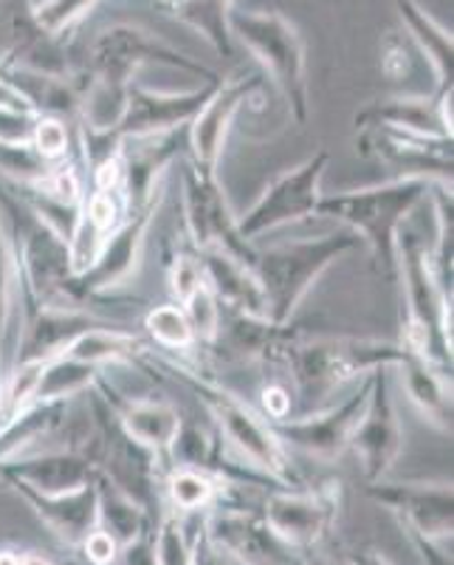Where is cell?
I'll return each instance as SVG.
<instances>
[{"instance_id": "obj_5", "label": "cell", "mask_w": 454, "mask_h": 565, "mask_svg": "<svg viewBox=\"0 0 454 565\" xmlns=\"http://www.w3.org/2000/svg\"><path fill=\"white\" fill-rule=\"evenodd\" d=\"M396 275L403 289V348L452 373V291L443 289L429 244L418 232H398Z\"/></svg>"}, {"instance_id": "obj_32", "label": "cell", "mask_w": 454, "mask_h": 565, "mask_svg": "<svg viewBox=\"0 0 454 565\" xmlns=\"http://www.w3.org/2000/svg\"><path fill=\"white\" fill-rule=\"evenodd\" d=\"M102 371L105 367L85 365V362L71 360V356H54L40 371L34 398L37 402H71V398L83 396Z\"/></svg>"}, {"instance_id": "obj_40", "label": "cell", "mask_w": 454, "mask_h": 565, "mask_svg": "<svg viewBox=\"0 0 454 565\" xmlns=\"http://www.w3.org/2000/svg\"><path fill=\"white\" fill-rule=\"evenodd\" d=\"M262 416L269 422H280V418L291 416V393L282 385H266L262 387Z\"/></svg>"}, {"instance_id": "obj_15", "label": "cell", "mask_w": 454, "mask_h": 565, "mask_svg": "<svg viewBox=\"0 0 454 565\" xmlns=\"http://www.w3.org/2000/svg\"><path fill=\"white\" fill-rule=\"evenodd\" d=\"M206 537L231 565H296L300 559V552L285 546L260 512L229 501L206 514Z\"/></svg>"}, {"instance_id": "obj_12", "label": "cell", "mask_w": 454, "mask_h": 565, "mask_svg": "<svg viewBox=\"0 0 454 565\" xmlns=\"http://www.w3.org/2000/svg\"><path fill=\"white\" fill-rule=\"evenodd\" d=\"M365 494L401 523L410 540L448 543L454 532L452 481H372Z\"/></svg>"}, {"instance_id": "obj_26", "label": "cell", "mask_w": 454, "mask_h": 565, "mask_svg": "<svg viewBox=\"0 0 454 565\" xmlns=\"http://www.w3.org/2000/svg\"><path fill=\"white\" fill-rule=\"evenodd\" d=\"M398 9V18L403 20V26L415 40L423 57L429 60L432 71H435V94L441 90H452L454 85V40L446 26H441L426 9L421 7V0H392Z\"/></svg>"}, {"instance_id": "obj_34", "label": "cell", "mask_w": 454, "mask_h": 565, "mask_svg": "<svg viewBox=\"0 0 454 565\" xmlns=\"http://www.w3.org/2000/svg\"><path fill=\"white\" fill-rule=\"evenodd\" d=\"M97 7L99 0H34V20L45 34L68 43L71 34Z\"/></svg>"}, {"instance_id": "obj_46", "label": "cell", "mask_w": 454, "mask_h": 565, "mask_svg": "<svg viewBox=\"0 0 454 565\" xmlns=\"http://www.w3.org/2000/svg\"><path fill=\"white\" fill-rule=\"evenodd\" d=\"M0 385H3V376H0Z\"/></svg>"}, {"instance_id": "obj_18", "label": "cell", "mask_w": 454, "mask_h": 565, "mask_svg": "<svg viewBox=\"0 0 454 565\" xmlns=\"http://www.w3.org/2000/svg\"><path fill=\"white\" fill-rule=\"evenodd\" d=\"M358 153L372 156L410 179L452 190V139H421L396 130H358Z\"/></svg>"}, {"instance_id": "obj_38", "label": "cell", "mask_w": 454, "mask_h": 565, "mask_svg": "<svg viewBox=\"0 0 454 565\" xmlns=\"http://www.w3.org/2000/svg\"><path fill=\"white\" fill-rule=\"evenodd\" d=\"M119 548H122V546H119V543H116V540L110 537L105 529L94 526L88 532V537L83 540V546H79L77 552L83 554L85 563H88V565H114Z\"/></svg>"}, {"instance_id": "obj_14", "label": "cell", "mask_w": 454, "mask_h": 565, "mask_svg": "<svg viewBox=\"0 0 454 565\" xmlns=\"http://www.w3.org/2000/svg\"><path fill=\"white\" fill-rule=\"evenodd\" d=\"M390 373L392 367H378L370 373L367 407L350 438V450L361 461L367 483L387 478L403 450V424L392 396Z\"/></svg>"}, {"instance_id": "obj_28", "label": "cell", "mask_w": 454, "mask_h": 565, "mask_svg": "<svg viewBox=\"0 0 454 565\" xmlns=\"http://www.w3.org/2000/svg\"><path fill=\"white\" fill-rule=\"evenodd\" d=\"M20 306H23V289H20V269L14 241L0 212V376L14 365L20 331Z\"/></svg>"}, {"instance_id": "obj_3", "label": "cell", "mask_w": 454, "mask_h": 565, "mask_svg": "<svg viewBox=\"0 0 454 565\" xmlns=\"http://www.w3.org/2000/svg\"><path fill=\"white\" fill-rule=\"evenodd\" d=\"M401 356V340L350 334L307 337L294 331V337L282 348L277 365L289 371L296 396L311 413L327 407V398L347 382L365 380L378 367H396Z\"/></svg>"}, {"instance_id": "obj_30", "label": "cell", "mask_w": 454, "mask_h": 565, "mask_svg": "<svg viewBox=\"0 0 454 565\" xmlns=\"http://www.w3.org/2000/svg\"><path fill=\"white\" fill-rule=\"evenodd\" d=\"M159 7L164 9L166 18L204 34L206 43L220 57H231L235 40H231L229 14L235 9V0H159Z\"/></svg>"}, {"instance_id": "obj_41", "label": "cell", "mask_w": 454, "mask_h": 565, "mask_svg": "<svg viewBox=\"0 0 454 565\" xmlns=\"http://www.w3.org/2000/svg\"><path fill=\"white\" fill-rule=\"evenodd\" d=\"M0 108H18V110H29V105L20 99L18 90L12 88V85L7 83V77H3V68H0ZM34 114V110H32Z\"/></svg>"}, {"instance_id": "obj_19", "label": "cell", "mask_w": 454, "mask_h": 565, "mask_svg": "<svg viewBox=\"0 0 454 565\" xmlns=\"http://www.w3.org/2000/svg\"><path fill=\"white\" fill-rule=\"evenodd\" d=\"M260 85L262 79L257 77L226 79L206 99L204 108L193 116V122L186 125V148H190V161L195 168L218 173L231 122L237 119L240 108L249 103L251 94L260 90Z\"/></svg>"}, {"instance_id": "obj_17", "label": "cell", "mask_w": 454, "mask_h": 565, "mask_svg": "<svg viewBox=\"0 0 454 565\" xmlns=\"http://www.w3.org/2000/svg\"><path fill=\"white\" fill-rule=\"evenodd\" d=\"M90 387L105 398V405L110 407L125 436L133 438L136 444H141L153 456L164 458L166 467H170V450H173L175 438H179L181 427H184L179 407L173 402H166V398L128 396V393L119 391L110 382L105 371L99 373Z\"/></svg>"}, {"instance_id": "obj_25", "label": "cell", "mask_w": 454, "mask_h": 565, "mask_svg": "<svg viewBox=\"0 0 454 565\" xmlns=\"http://www.w3.org/2000/svg\"><path fill=\"white\" fill-rule=\"evenodd\" d=\"M195 255H198L212 295L218 297L220 309L266 317V300H262L260 282H257L251 266L215 249L195 252Z\"/></svg>"}, {"instance_id": "obj_9", "label": "cell", "mask_w": 454, "mask_h": 565, "mask_svg": "<svg viewBox=\"0 0 454 565\" xmlns=\"http://www.w3.org/2000/svg\"><path fill=\"white\" fill-rule=\"evenodd\" d=\"M331 164V153L327 150H316L314 156H307L302 164L285 170L277 175L271 184L260 193V199L237 215V230L246 241H255L260 235L280 226L300 224V221L316 218L322 201V179Z\"/></svg>"}, {"instance_id": "obj_45", "label": "cell", "mask_w": 454, "mask_h": 565, "mask_svg": "<svg viewBox=\"0 0 454 565\" xmlns=\"http://www.w3.org/2000/svg\"><path fill=\"white\" fill-rule=\"evenodd\" d=\"M0 565H20V552H14V548H0Z\"/></svg>"}, {"instance_id": "obj_44", "label": "cell", "mask_w": 454, "mask_h": 565, "mask_svg": "<svg viewBox=\"0 0 454 565\" xmlns=\"http://www.w3.org/2000/svg\"><path fill=\"white\" fill-rule=\"evenodd\" d=\"M20 565H54V563L40 552H20Z\"/></svg>"}, {"instance_id": "obj_42", "label": "cell", "mask_w": 454, "mask_h": 565, "mask_svg": "<svg viewBox=\"0 0 454 565\" xmlns=\"http://www.w3.org/2000/svg\"><path fill=\"white\" fill-rule=\"evenodd\" d=\"M320 548L302 552L300 559H296V565H353L350 557H347V559H333V557H327V554H322Z\"/></svg>"}, {"instance_id": "obj_43", "label": "cell", "mask_w": 454, "mask_h": 565, "mask_svg": "<svg viewBox=\"0 0 454 565\" xmlns=\"http://www.w3.org/2000/svg\"><path fill=\"white\" fill-rule=\"evenodd\" d=\"M350 563L353 565H392L381 552H361L356 554V557H350Z\"/></svg>"}, {"instance_id": "obj_36", "label": "cell", "mask_w": 454, "mask_h": 565, "mask_svg": "<svg viewBox=\"0 0 454 565\" xmlns=\"http://www.w3.org/2000/svg\"><path fill=\"white\" fill-rule=\"evenodd\" d=\"M181 309L186 311V317H190V322H193V331L195 337H198V348H204L206 351V348L215 342L220 328V302L218 297L212 295L209 282L201 286V289L195 291L184 306H181Z\"/></svg>"}, {"instance_id": "obj_2", "label": "cell", "mask_w": 454, "mask_h": 565, "mask_svg": "<svg viewBox=\"0 0 454 565\" xmlns=\"http://www.w3.org/2000/svg\"><path fill=\"white\" fill-rule=\"evenodd\" d=\"M139 362L144 367L161 371L166 380L193 393L195 402L209 413L220 447L235 461L246 463L257 476L269 478L277 487H302L294 472L291 450L277 436L274 424L257 407H251L240 393L226 387L195 362L175 360L173 353L148 351Z\"/></svg>"}, {"instance_id": "obj_8", "label": "cell", "mask_w": 454, "mask_h": 565, "mask_svg": "<svg viewBox=\"0 0 454 565\" xmlns=\"http://www.w3.org/2000/svg\"><path fill=\"white\" fill-rule=\"evenodd\" d=\"M181 201H184V226L193 252H224L240 264H255V244L237 230V215L231 210L218 173L198 170L193 161H184L181 170Z\"/></svg>"}, {"instance_id": "obj_20", "label": "cell", "mask_w": 454, "mask_h": 565, "mask_svg": "<svg viewBox=\"0 0 454 565\" xmlns=\"http://www.w3.org/2000/svg\"><path fill=\"white\" fill-rule=\"evenodd\" d=\"M356 130H396L421 139H452V90L432 97L376 99L353 116Z\"/></svg>"}, {"instance_id": "obj_31", "label": "cell", "mask_w": 454, "mask_h": 565, "mask_svg": "<svg viewBox=\"0 0 454 565\" xmlns=\"http://www.w3.org/2000/svg\"><path fill=\"white\" fill-rule=\"evenodd\" d=\"M97 526L105 529L110 537L125 546L130 540L141 537L144 532L155 526L153 518H150L144 509L136 501H130L128 494L119 492L110 481H105L102 476L97 478Z\"/></svg>"}, {"instance_id": "obj_29", "label": "cell", "mask_w": 454, "mask_h": 565, "mask_svg": "<svg viewBox=\"0 0 454 565\" xmlns=\"http://www.w3.org/2000/svg\"><path fill=\"white\" fill-rule=\"evenodd\" d=\"M74 402V398H71ZM71 402H37L26 405L18 416L0 424V463L32 450L43 438H52L71 411Z\"/></svg>"}, {"instance_id": "obj_21", "label": "cell", "mask_w": 454, "mask_h": 565, "mask_svg": "<svg viewBox=\"0 0 454 565\" xmlns=\"http://www.w3.org/2000/svg\"><path fill=\"white\" fill-rule=\"evenodd\" d=\"M0 481L37 514L40 523L52 532V537L63 548L77 552L90 529L97 526V483L68 494H40L14 478H0Z\"/></svg>"}, {"instance_id": "obj_27", "label": "cell", "mask_w": 454, "mask_h": 565, "mask_svg": "<svg viewBox=\"0 0 454 565\" xmlns=\"http://www.w3.org/2000/svg\"><path fill=\"white\" fill-rule=\"evenodd\" d=\"M235 483L212 469L198 467H170L161 481L164 507L181 514L212 512L218 503L229 501V492Z\"/></svg>"}, {"instance_id": "obj_22", "label": "cell", "mask_w": 454, "mask_h": 565, "mask_svg": "<svg viewBox=\"0 0 454 565\" xmlns=\"http://www.w3.org/2000/svg\"><path fill=\"white\" fill-rule=\"evenodd\" d=\"M102 326L94 311L77 309H43V306H29L20 311L18 331V353L14 362H48L60 353L68 351V345L79 340L85 331Z\"/></svg>"}, {"instance_id": "obj_11", "label": "cell", "mask_w": 454, "mask_h": 565, "mask_svg": "<svg viewBox=\"0 0 454 565\" xmlns=\"http://www.w3.org/2000/svg\"><path fill=\"white\" fill-rule=\"evenodd\" d=\"M161 204H164V186H161L153 199H148L141 206H136V210H130L122 226L105 241L97 260L83 275H77L79 291L94 306H116V302H122V297H116L114 291L122 289L125 282L133 280L136 271H139L150 226L159 218Z\"/></svg>"}, {"instance_id": "obj_16", "label": "cell", "mask_w": 454, "mask_h": 565, "mask_svg": "<svg viewBox=\"0 0 454 565\" xmlns=\"http://www.w3.org/2000/svg\"><path fill=\"white\" fill-rule=\"evenodd\" d=\"M0 68L71 74L77 65L68 43H60L37 26L34 0H0Z\"/></svg>"}, {"instance_id": "obj_6", "label": "cell", "mask_w": 454, "mask_h": 565, "mask_svg": "<svg viewBox=\"0 0 454 565\" xmlns=\"http://www.w3.org/2000/svg\"><path fill=\"white\" fill-rule=\"evenodd\" d=\"M358 244L361 241L350 230H342L327 232L320 238H300L269 246V249H257L251 271L260 282L266 317L277 326H289L316 280L336 260L350 255Z\"/></svg>"}, {"instance_id": "obj_10", "label": "cell", "mask_w": 454, "mask_h": 565, "mask_svg": "<svg viewBox=\"0 0 454 565\" xmlns=\"http://www.w3.org/2000/svg\"><path fill=\"white\" fill-rule=\"evenodd\" d=\"M342 483L325 481L322 487H277L262 501V521L294 552L320 548L339 521Z\"/></svg>"}, {"instance_id": "obj_1", "label": "cell", "mask_w": 454, "mask_h": 565, "mask_svg": "<svg viewBox=\"0 0 454 565\" xmlns=\"http://www.w3.org/2000/svg\"><path fill=\"white\" fill-rule=\"evenodd\" d=\"M144 65L184 71V74L204 79V83L224 79L218 71L206 68L201 60L190 57L150 29L139 26V23H116V26L97 32V38L90 40L88 49H85L83 63L77 65L85 85L79 128L97 130V134L114 128L116 119L122 116L125 94H128L130 83H136V74Z\"/></svg>"}, {"instance_id": "obj_35", "label": "cell", "mask_w": 454, "mask_h": 565, "mask_svg": "<svg viewBox=\"0 0 454 565\" xmlns=\"http://www.w3.org/2000/svg\"><path fill=\"white\" fill-rule=\"evenodd\" d=\"M32 150L45 161H63L77 156V125L63 122L57 116H37Z\"/></svg>"}, {"instance_id": "obj_4", "label": "cell", "mask_w": 454, "mask_h": 565, "mask_svg": "<svg viewBox=\"0 0 454 565\" xmlns=\"http://www.w3.org/2000/svg\"><path fill=\"white\" fill-rule=\"evenodd\" d=\"M429 181L398 175L385 184L358 186V190H342L336 195H322L316 215L339 221L365 241L372 257V269L385 277H396V249L398 232L403 221L429 199L432 193Z\"/></svg>"}, {"instance_id": "obj_24", "label": "cell", "mask_w": 454, "mask_h": 565, "mask_svg": "<svg viewBox=\"0 0 454 565\" xmlns=\"http://www.w3.org/2000/svg\"><path fill=\"white\" fill-rule=\"evenodd\" d=\"M396 371L401 373L403 393L410 398V405L421 413L423 422L441 433H452V373L432 365L426 356L410 348H403Z\"/></svg>"}, {"instance_id": "obj_23", "label": "cell", "mask_w": 454, "mask_h": 565, "mask_svg": "<svg viewBox=\"0 0 454 565\" xmlns=\"http://www.w3.org/2000/svg\"><path fill=\"white\" fill-rule=\"evenodd\" d=\"M3 77L37 116H57L68 125H79L83 119L85 85L79 71L43 74L29 68H3Z\"/></svg>"}, {"instance_id": "obj_7", "label": "cell", "mask_w": 454, "mask_h": 565, "mask_svg": "<svg viewBox=\"0 0 454 565\" xmlns=\"http://www.w3.org/2000/svg\"><path fill=\"white\" fill-rule=\"evenodd\" d=\"M229 29L231 40H240L246 52L277 85L291 119L305 125L311 119V85H307V49L300 26L282 12L231 9Z\"/></svg>"}, {"instance_id": "obj_13", "label": "cell", "mask_w": 454, "mask_h": 565, "mask_svg": "<svg viewBox=\"0 0 454 565\" xmlns=\"http://www.w3.org/2000/svg\"><path fill=\"white\" fill-rule=\"evenodd\" d=\"M367 393H370V376H365L358 393L347 396L342 405L320 407L305 416H289L271 424L289 450H300L302 456L333 463L350 450L353 430L367 407Z\"/></svg>"}, {"instance_id": "obj_37", "label": "cell", "mask_w": 454, "mask_h": 565, "mask_svg": "<svg viewBox=\"0 0 454 565\" xmlns=\"http://www.w3.org/2000/svg\"><path fill=\"white\" fill-rule=\"evenodd\" d=\"M166 282H170V295L173 302L184 306L201 286H206L204 269H201V260L195 252H175V257L170 260V271H166Z\"/></svg>"}, {"instance_id": "obj_33", "label": "cell", "mask_w": 454, "mask_h": 565, "mask_svg": "<svg viewBox=\"0 0 454 565\" xmlns=\"http://www.w3.org/2000/svg\"><path fill=\"white\" fill-rule=\"evenodd\" d=\"M144 328H148L153 345L161 348L164 353L198 351V337L193 331V322H190V317H186L179 302L153 306L144 317Z\"/></svg>"}, {"instance_id": "obj_39", "label": "cell", "mask_w": 454, "mask_h": 565, "mask_svg": "<svg viewBox=\"0 0 454 565\" xmlns=\"http://www.w3.org/2000/svg\"><path fill=\"white\" fill-rule=\"evenodd\" d=\"M114 565H159L155 563V548H153V529L144 532L141 537L130 540L119 548Z\"/></svg>"}]
</instances>
